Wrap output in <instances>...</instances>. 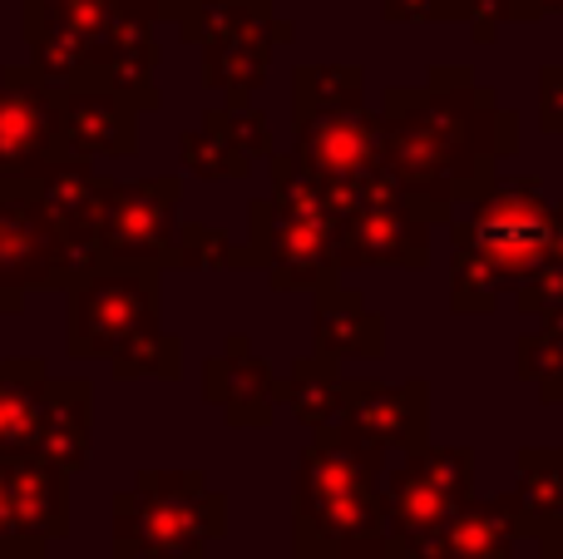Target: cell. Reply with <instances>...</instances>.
<instances>
[{
  "label": "cell",
  "instance_id": "obj_7",
  "mask_svg": "<svg viewBox=\"0 0 563 559\" xmlns=\"http://www.w3.org/2000/svg\"><path fill=\"white\" fill-rule=\"evenodd\" d=\"M519 372L529 376V382H539V392L554 402L563 392V317L559 322H544L539 332H529L525 342H519Z\"/></svg>",
  "mask_w": 563,
  "mask_h": 559
},
{
  "label": "cell",
  "instance_id": "obj_10",
  "mask_svg": "<svg viewBox=\"0 0 563 559\" xmlns=\"http://www.w3.org/2000/svg\"><path fill=\"white\" fill-rule=\"evenodd\" d=\"M559 218H563V208H559Z\"/></svg>",
  "mask_w": 563,
  "mask_h": 559
},
{
  "label": "cell",
  "instance_id": "obj_9",
  "mask_svg": "<svg viewBox=\"0 0 563 559\" xmlns=\"http://www.w3.org/2000/svg\"><path fill=\"white\" fill-rule=\"evenodd\" d=\"M139 6H174V0H139Z\"/></svg>",
  "mask_w": 563,
  "mask_h": 559
},
{
  "label": "cell",
  "instance_id": "obj_6",
  "mask_svg": "<svg viewBox=\"0 0 563 559\" xmlns=\"http://www.w3.org/2000/svg\"><path fill=\"white\" fill-rule=\"evenodd\" d=\"M519 515L539 540H554V525L563 520V451H529L519 461Z\"/></svg>",
  "mask_w": 563,
  "mask_h": 559
},
{
  "label": "cell",
  "instance_id": "obj_5",
  "mask_svg": "<svg viewBox=\"0 0 563 559\" xmlns=\"http://www.w3.org/2000/svg\"><path fill=\"white\" fill-rule=\"evenodd\" d=\"M311 164L331 178H361L376 164V129L366 114H327L317 134H307Z\"/></svg>",
  "mask_w": 563,
  "mask_h": 559
},
{
  "label": "cell",
  "instance_id": "obj_1",
  "mask_svg": "<svg viewBox=\"0 0 563 559\" xmlns=\"http://www.w3.org/2000/svg\"><path fill=\"white\" fill-rule=\"evenodd\" d=\"M554 263H563V218L549 208L539 178H509L479 198L460 233L455 303L475 307V287H485V307H495L499 287H525Z\"/></svg>",
  "mask_w": 563,
  "mask_h": 559
},
{
  "label": "cell",
  "instance_id": "obj_2",
  "mask_svg": "<svg viewBox=\"0 0 563 559\" xmlns=\"http://www.w3.org/2000/svg\"><path fill=\"white\" fill-rule=\"evenodd\" d=\"M376 446L356 441H321L307 456V481H301V505L307 520H317L336 545L366 540L376 530Z\"/></svg>",
  "mask_w": 563,
  "mask_h": 559
},
{
  "label": "cell",
  "instance_id": "obj_8",
  "mask_svg": "<svg viewBox=\"0 0 563 559\" xmlns=\"http://www.w3.org/2000/svg\"><path fill=\"white\" fill-rule=\"evenodd\" d=\"M539 114H544L549 134H563V69H544V105H539Z\"/></svg>",
  "mask_w": 563,
  "mask_h": 559
},
{
  "label": "cell",
  "instance_id": "obj_4",
  "mask_svg": "<svg viewBox=\"0 0 563 559\" xmlns=\"http://www.w3.org/2000/svg\"><path fill=\"white\" fill-rule=\"evenodd\" d=\"M351 421L366 441H420L426 431V386H356L351 392Z\"/></svg>",
  "mask_w": 563,
  "mask_h": 559
},
{
  "label": "cell",
  "instance_id": "obj_3",
  "mask_svg": "<svg viewBox=\"0 0 563 559\" xmlns=\"http://www.w3.org/2000/svg\"><path fill=\"white\" fill-rule=\"evenodd\" d=\"M470 451H420L406 471L390 475V520L400 540H435L470 495Z\"/></svg>",
  "mask_w": 563,
  "mask_h": 559
}]
</instances>
